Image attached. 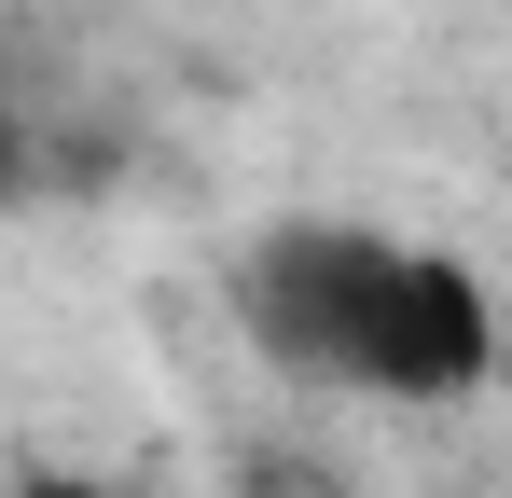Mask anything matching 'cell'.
<instances>
[{
	"mask_svg": "<svg viewBox=\"0 0 512 498\" xmlns=\"http://www.w3.org/2000/svg\"><path fill=\"white\" fill-rule=\"evenodd\" d=\"M222 291L263 374H291L305 402L443 415L499 374V291L457 249L388 236V222H263Z\"/></svg>",
	"mask_w": 512,
	"mask_h": 498,
	"instance_id": "6da1fadb",
	"label": "cell"
},
{
	"mask_svg": "<svg viewBox=\"0 0 512 498\" xmlns=\"http://www.w3.org/2000/svg\"><path fill=\"white\" fill-rule=\"evenodd\" d=\"M236 498H360L333 443H236Z\"/></svg>",
	"mask_w": 512,
	"mask_h": 498,
	"instance_id": "7a4b0ae2",
	"label": "cell"
},
{
	"mask_svg": "<svg viewBox=\"0 0 512 498\" xmlns=\"http://www.w3.org/2000/svg\"><path fill=\"white\" fill-rule=\"evenodd\" d=\"M14 498H153V485H111V471H28Z\"/></svg>",
	"mask_w": 512,
	"mask_h": 498,
	"instance_id": "3957f363",
	"label": "cell"
}]
</instances>
